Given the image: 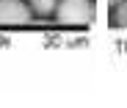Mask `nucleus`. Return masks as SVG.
<instances>
[{
	"label": "nucleus",
	"mask_w": 127,
	"mask_h": 108,
	"mask_svg": "<svg viewBox=\"0 0 127 108\" xmlns=\"http://www.w3.org/2000/svg\"><path fill=\"white\" fill-rule=\"evenodd\" d=\"M55 17L64 25H86L94 19V6L91 0H58Z\"/></svg>",
	"instance_id": "1"
},
{
	"label": "nucleus",
	"mask_w": 127,
	"mask_h": 108,
	"mask_svg": "<svg viewBox=\"0 0 127 108\" xmlns=\"http://www.w3.org/2000/svg\"><path fill=\"white\" fill-rule=\"evenodd\" d=\"M0 22H31V8L19 0H0Z\"/></svg>",
	"instance_id": "2"
},
{
	"label": "nucleus",
	"mask_w": 127,
	"mask_h": 108,
	"mask_svg": "<svg viewBox=\"0 0 127 108\" xmlns=\"http://www.w3.org/2000/svg\"><path fill=\"white\" fill-rule=\"evenodd\" d=\"M31 8L39 14V17H47L58 8V0H31Z\"/></svg>",
	"instance_id": "3"
},
{
	"label": "nucleus",
	"mask_w": 127,
	"mask_h": 108,
	"mask_svg": "<svg viewBox=\"0 0 127 108\" xmlns=\"http://www.w3.org/2000/svg\"><path fill=\"white\" fill-rule=\"evenodd\" d=\"M113 25L116 28H127V0L116 3V8H113Z\"/></svg>",
	"instance_id": "4"
},
{
	"label": "nucleus",
	"mask_w": 127,
	"mask_h": 108,
	"mask_svg": "<svg viewBox=\"0 0 127 108\" xmlns=\"http://www.w3.org/2000/svg\"><path fill=\"white\" fill-rule=\"evenodd\" d=\"M111 3H113V6H116V3H122V0H111Z\"/></svg>",
	"instance_id": "5"
}]
</instances>
